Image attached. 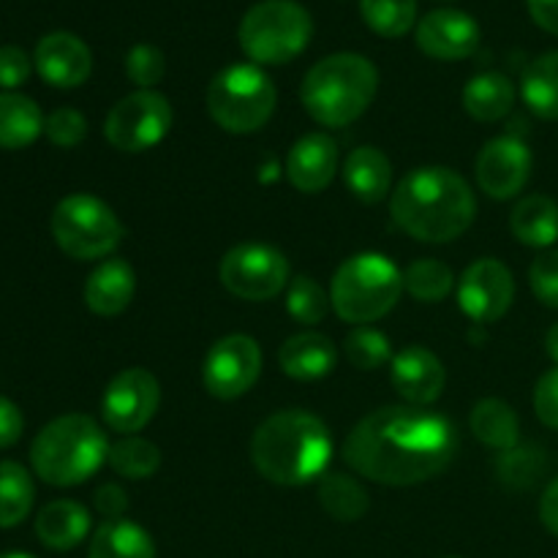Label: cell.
Returning <instances> with one entry per match:
<instances>
[{
    "instance_id": "6da1fadb",
    "label": "cell",
    "mask_w": 558,
    "mask_h": 558,
    "mask_svg": "<svg viewBox=\"0 0 558 558\" xmlns=\"http://www.w3.org/2000/svg\"><path fill=\"white\" fill-rule=\"evenodd\" d=\"M456 450V428L445 414L425 407H385L354 425L343 458L360 477L403 488L445 472Z\"/></svg>"
},
{
    "instance_id": "7a4b0ae2",
    "label": "cell",
    "mask_w": 558,
    "mask_h": 558,
    "mask_svg": "<svg viewBox=\"0 0 558 558\" xmlns=\"http://www.w3.org/2000/svg\"><path fill=\"white\" fill-rule=\"evenodd\" d=\"M390 210L398 227L420 243L458 240L477 216L472 185L447 167H420L396 185Z\"/></svg>"
},
{
    "instance_id": "3957f363",
    "label": "cell",
    "mask_w": 558,
    "mask_h": 558,
    "mask_svg": "<svg viewBox=\"0 0 558 558\" xmlns=\"http://www.w3.org/2000/svg\"><path fill=\"white\" fill-rule=\"evenodd\" d=\"M330 430L316 414L289 409L267 417L251 439L256 472L276 485H308L330 466Z\"/></svg>"
},
{
    "instance_id": "277c9868",
    "label": "cell",
    "mask_w": 558,
    "mask_h": 558,
    "mask_svg": "<svg viewBox=\"0 0 558 558\" xmlns=\"http://www.w3.org/2000/svg\"><path fill=\"white\" fill-rule=\"evenodd\" d=\"M379 87V71L368 58L336 52L319 60L300 85L305 112L325 129H343L371 107Z\"/></svg>"
},
{
    "instance_id": "5b68a950",
    "label": "cell",
    "mask_w": 558,
    "mask_h": 558,
    "mask_svg": "<svg viewBox=\"0 0 558 558\" xmlns=\"http://www.w3.org/2000/svg\"><path fill=\"white\" fill-rule=\"evenodd\" d=\"M107 456V436L87 414H63L52 420L31 445L33 472L54 488L82 485L104 466Z\"/></svg>"
},
{
    "instance_id": "8992f818",
    "label": "cell",
    "mask_w": 558,
    "mask_h": 558,
    "mask_svg": "<svg viewBox=\"0 0 558 558\" xmlns=\"http://www.w3.org/2000/svg\"><path fill=\"white\" fill-rule=\"evenodd\" d=\"M403 272L381 254H357L343 262L330 283V303L349 325H371L398 305Z\"/></svg>"
},
{
    "instance_id": "52a82bcc",
    "label": "cell",
    "mask_w": 558,
    "mask_h": 558,
    "mask_svg": "<svg viewBox=\"0 0 558 558\" xmlns=\"http://www.w3.org/2000/svg\"><path fill=\"white\" fill-rule=\"evenodd\" d=\"M311 36V14L294 0H262L251 5L238 31L240 47L256 65L292 63L305 52Z\"/></svg>"
},
{
    "instance_id": "ba28073f",
    "label": "cell",
    "mask_w": 558,
    "mask_h": 558,
    "mask_svg": "<svg viewBox=\"0 0 558 558\" xmlns=\"http://www.w3.org/2000/svg\"><path fill=\"white\" fill-rule=\"evenodd\" d=\"M278 90L256 63L227 65L207 87V112L229 134H254L272 118Z\"/></svg>"
},
{
    "instance_id": "9c48e42d",
    "label": "cell",
    "mask_w": 558,
    "mask_h": 558,
    "mask_svg": "<svg viewBox=\"0 0 558 558\" xmlns=\"http://www.w3.org/2000/svg\"><path fill=\"white\" fill-rule=\"evenodd\" d=\"M52 238L71 259L90 262L112 254L123 240L125 227L112 207L93 194H71L52 210Z\"/></svg>"
},
{
    "instance_id": "30bf717a",
    "label": "cell",
    "mask_w": 558,
    "mask_h": 558,
    "mask_svg": "<svg viewBox=\"0 0 558 558\" xmlns=\"http://www.w3.org/2000/svg\"><path fill=\"white\" fill-rule=\"evenodd\" d=\"M172 129V104L158 90H136L120 98L104 120V136L120 153H145Z\"/></svg>"
},
{
    "instance_id": "8fae6325",
    "label": "cell",
    "mask_w": 558,
    "mask_h": 558,
    "mask_svg": "<svg viewBox=\"0 0 558 558\" xmlns=\"http://www.w3.org/2000/svg\"><path fill=\"white\" fill-rule=\"evenodd\" d=\"M221 283L240 300L262 303L281 294L289 283V262L265 243H243L221 259Z\"/></svg>"
},
{
    "instance_id": "7c38bea8",
    "label": "cell",
    "mask_w": 558,
    "mask_h": 558,
    "mask_svg": "<svg viewBox=\"0 0 558 558\" xmlns=\"http://www.w3.org/2000/svg\"><path fill=\"white\" fill-rule=\"evenodd\" d=\"M262 374V349L251 336L234 332L210 347L202 368L207 392L221 401H234L256 385Z\"/></svg>"
},
{
    "instance_id": "4fadbf2b",
    "label": "cell",
    "mask_w": 558,
    "mask_h": 558,
    "mask_svg": "<svg viewBox=\"0 0 558 558\" xmlns=\"http://www.w3.org/2000/svg\"><path fill=\"white\" fill-rule=\"evenodd\" d=\"M161 387L145 368H125L104 390L101 414L114 434L131 436L145 428L158 412Z\"/></svg>"
},
{
    "instance_id": "5bb4252c",
    "label": "cell",
    "mask_w": 558,
    "mask_h": 558,
    "mask_svg": "<svg viewBox=\"0 0 558 558\" xmlns=\"http://www.w3.org/2000/svg\"><path fill=\"white\" fill-rule=\"evenodd\" d=\"M515 300V281L499 259H477L458 281V305L474 325L501 319Z\"/></svg>"
},
{
    "instance_id": "9a60e30c",
    "label": "cell",
    "mask_w": 558,
    "mask_h": 558,
    "mask_svg": "<svg viewBox=\"0 0 558 558\" xmlns=\"http://www.w3.org/2000/svg\"><path fill=\"white\" fill-rule=\"evenodd\" d=\"M532 150L515 136H496L477 156V183L490 199H512L532 178Z\"/></svg>"
},
{
    "instance_id": "2e32d148",
    "label": "cell",
    "mask_w": 558,
    "mask_h": 558,
    "mask_svg": "<svg viewBox=\"0 0 558 558\" xmlns=\"http://www.w3.org/2000/svg\"><path fill=\"white\" fill-rule=\"evenodd\" d=\"M417 47L436 60L472 58L480 47V25L466 11L436 9L417 25Z\"/></svg>"
},
{
    "instance_id": "e0dca14e",
    "label": "cell",
    "mask_w": 558,
    "mask_h": 558,
    "mask_svg": "<svg viewBox=\"0 0 558 558\" xmlns=\"http://www.w3.org/2000/svg\"><path fill=\"white\" fill-rule=\"evenodd\" d=\"M33 63H36V71L47 85L71 90V87H80L87 82L93 71V54L80 36L58 31L36 44Z\"/></svg>"
},
{
    "instance_id": "ac0fdd59",
    "label": "cell",
    "mask_w": 558,
    "mask_h": 558,
    "mask_svg": "<svg viewBox=\"0 0 558 558\" xmlns=\"http://www.w3.org/2000/svg\"><path fill=\"white\" fill-rule=\"evenodd\" d=\"M390 379L409 407H428L445 392L447 371L430 349L407 347L392 357Z\"/></svg>"
},
{
    "instance_id": "d6986e66",
    "label": "cell",
    "mask_w": 558,
    "mask_h": 558,
    "mask_svg": "<svg viewBox=\"0 0 558 558\" xmlns=\"http://www.w3.org/2000/svg\"><path fill=\"white\" fill-rule=\"evenodd\" d=\"M338 172V145L325 131L300 136L287 156V178L303 194H319Z\"/></svg>"
},
{
    "instance_id": "ffe728a7",
    "label": "cell",
    "mask_w": 558,
    "mask_h": 558,
    "mask_svg": "<svg viewBox=\"0 0 558 558\" xmlns=\"http://www.w3.org/2000/svg\"><path fill=\"white\" fill-rule=\"evenodd\" d=\"M278 363H281L283 374L292 376V379L316 381L336 371L338 349L322 332H298V336L283 341Z\"/></svg>"
},
{
    "instance_id": "44dd1931",
    "label": "cell",
    "mask_w": 558,
    "mask_h": 558,
    "mask_svg": "<svg viewBox=\"0 0 558 558\" xmlns=\"http://www.w3.org/2000/svg\"><path fill=\"white\" fill-rule=\"evenodd\" d=\"M136 292L134 267L123 259H107L85 283V305L98 316H118L131 305Z\"/></svg>"
},
{
    "instance_id": "7402d4cb",
    "label": "cell",
    "mask_w": 558,
    "mask_h": 558,
    "mask_svg": "<svg viewBox=\"0 0 558 558\" xmlns=\"http://www.w3.org/2000/svg\"><path fill=\"white\" fill-rule=\"evenodd\" d=\"M90 532V512L71 499L49 501L36 515V537L49 550H71Z\"/></svg>"
},
{
    "instance_id": "603a6c76",
    "label": "cell",
    "mask_w": 558,
    "mask_h": 558,
    "mask_svg": "<svg viewBox=\"0 0 558 558\" xmlns=\"http://www.w3.org/2000/svg\"><path fill=\"white\" fill-rule=\"evenodd\" d=\"M343 180L360 202L379 205L390 194L392 163L379 147H357L343 163Z\"/></svg>"
},
{
    "instance_id": "cb8c5ba5",
    "label": "cell",
    "mask_w": 558,
    "mask_h": 558,
    "mask_svg": "<svg viewBox=\"0 0 558 558\" xmlns=\"http://www.w3.org/2000/svg\"><path fill=\"white\" fill-rule=\"evenodd\" d=\"M515 107V85L499 71L472 76L463 87V109L480 123H496Z\"/></svg>"
},
{
    "instance_id": "d4e9b609",
    "label": "cell",
    "mask_w": 558,
    "mask_h": 558,
    "mask_svg": "<svg viewBox=\"0 0 558 558\" xmlns=\"http://www.w3.org/2000/svg\"><path fill=\"white\" fill-rule=\"evenodd\" d=\"M510 229L529 248H550L558 240V205L543 194L523 196L512 210Z\"/></svg>"
},
{
    "instance_id": "484cf974",
    "label": "cell",
    "mask_w": 558,
    "mask_h": 558,
    "mask_svg": "<svg viewBox=\"0 0 558 558\" xmlns=\"http://www.w3.org/2000/svg\"><path fill=\"white\" fill-rule=\"evenodd\" d=\"M44 131V114L31 96L0 93V150H22Z\"/></svg>"
},
{
    "instance_id": "4316f807",
    "label": "cell",
    "mask_w": 558,
    "mask_h": 558,
    "mask_svg": "<svg viewBox=\"0 0 558 558\" xmlns=\"http://www.w3.org/2000/svg\"><path fill=\"white\" fill-rule=\"evenodd\" d=\"M87 558H156V543L140 523L118 518L96 529Z\"/></svg>"
},
{
    "instance_id": "83f0119b",
    "label": "cell",
    "mask_w": 558,
    "mask_h": 558,
    "mask_svg": "<svg viewBox=\"0 0 558 558\" xmlns=\"http://www.w3.org/2000/svg\"><path fill=\"white\" fill-rule=\"evenodd\" d=\"M469 428L490 450L507 452L521 445V423L510 403L499 398H485L472 409Z\"/></svg>"
},
{
    "instance_id": "f1b7e54d",
    "label": "cell",
    "mask_w": 558,
    "mask_h": 558,
    "mask_svg": "<svg viewBox=\"0 0 558 558\" xmlns=\"http://www.w3.org/2000/svg\"><path fill=\"white\" fill-rule=\"evenodd\" d=\"M521 96L537 118L558 120V49L529 63L521 80Z\"/></svg>"
},
{
    "instance_id": "f546056e",
    "label": "cell",
    "mask_w": 558,
    "mask_h": 558,
    "mask_svg": "<svg viewBox=\"0 0 558 558\" xmlns=\"http://www.w3.org/2000/svg\"><path fill=\"white\" fill-rule=\"evenodd\" d=\"M36 485L25 466L0 461V529H14L31 515Z\"/></svg>"
},
{
    "instance_id": "4dcf8cb0",
    "label": "cell",
    "mask_w": 558,
    "mask_h": 558,
    "mask_svg": "<svg viewBox=\"0 0 558 558\" xmlns=\"http://www.w3.org/2000/svg\"><path fill=\"white\" fill-rule=\"evenodd\" d=\"M319 501L330 518L341 523H354L368 512L371 501L363 485L349 474H325L319 483Z\"/></svg>"
},
{
    "instance_id": "1f68e13d",
    "label": "cell",
    "mask_w": 558,
    "mask_h": 558,
    "mask_svg": "<svg viewBox=\"0 0 558 558\" xmlns=\"http://www.w3.org/2000/svg\"><path fill=\"white\" fill-rule=\"evenodd\" d=\"M109 466L125 480H147L161 466V450L153 441L140 436H123L120 441L109 445Z\"/></svg>"
},
{
    "instance_id": "d6a6232c",
    "label": "cell",
    "mask_w": 558,
    "mask_h": 558,
    "mask_svg": "<svg viewBox=\"0 0 558 558\" xmlns=\"http://www.w3.org/2000/svg\"><path fill=\"white\" fill-rule=\"evenodd\" d=\"M365 25L385 38H401L417 20V0H360Z\"/></svg>"
},
{
    "instance_id": "836d02e7",
    "label": "cell",
    "mask_w": 558,
    "mask_h": 558,
    "mask_svg": "<svg viewBox=\"0 0 558 558\" xmlns=\"http://www.w3.org/2000/svg\"><path fill=\"white\" fill-rule=\"evenodd\" d=\"M403 289L420 303H441L456 289V276L439 259H417L403 272Z\"/></svg>"
},
{
    "instance_id": "e575fe53",
    "label": "cell",
    "mask_w": 558,
    "mask_h": 558,
    "mask_svg": "<svg viewBox=\"0 0 558 558\" xmlns=\"http://www.w3.org/2000/svg\"><path fill=\"white\" fill-rule=\"evenodd\" d=\"M343 352L357 371H376L390 363L392 343L381 330L363 325L349 332L347 341H343Z\"/></svg>"
},
{
    "instance_id": "d590c367",
    "label": "cell",
    "mask_w": 558,
    "mask_h": 558,
    "mask_svg": "<svg viewBox=\"0 0 558 558\" xmlns=\"http://www.w3.org/2000/svg\"><path fill=\"white\" fill-rule=\"evenodd\" d=\"M545 472V452L532 445H518L501 452L496 461V474L510 488H532Z\"/></svg>"
},
{
    "instance_id": "8d00e7d4",
    "label": "cell",
    "mask_w": 558,
    "mask_h": 558,
    "mask_svg": "<svg viewBox=\"0 0 558 558\" xmlns=\"http://www.w3.org/2000/svg\"><path fill=\"white\" fill-rule=\"evenodd\" d=\"M287 308L300 325H319L327 316V308H330V298L314 278L298 276L294 281H289Z\"/></svg>"
},
{
    "instance_id": "74e56055",
    "label": "cell",
    "mask_w": 558,
    "mask_h": 558,
    "mask_svg": "<svg viewBox=\"0 0 558 558\" xmlns=\"http://www.w3.org/2000/svg\"><path fill=\"white\" fill-rule=\"evenodd\" d=\"M125 74L140 90H153L167 74V58L153 44H136L125 54Z\"/></svg>"
},
{
    "instance_id": "f35d334b",
    "label": "cell",
    "mask_w": 558,
    "mask_h": 558,
    "mask_svg": "<svg viewBox=\"0 0 558 558\" xmlns=\"http://www.w3.org/2000/svg\"><path fill=\"white\" fill-rule=\"evenodd\" d=\"M44 134L58 147H76L87 136L85 114L71 107H60L44 120Z\"/></svg>"
},
{
    "instance_id": "ab89813d",
    "label": "cell",
    "mask_w": 558,
    "mask_h": 558,
    "mask_svg": "<svg viewBox=\"0 0 558 558\" xmlns=\"http://www.w3.org/2000/svg\"><path fill=\"white\" fill-rule=\"evenodd\" d=\"M529 283L539 303L558 311V251H545L534 259L532 270H529Z\"/></svg>"
},
{
    "instance_id": "60d3db41",
    "label": "cell",
    "mask_w": 558,
    "mask_h": 558,
    "mask_svg": "<svg viewBox=\"0 0 558 558\" xmlns=\"http://www.w3.org/2000/svg\"><path fill=\"white\" fill-rule=\"evenodd\" d=\"M534 412L539 423L548 425L550 430H558V365L545 371L534 387Z\"/></svg>"
},
{
    "instance_id": "b9f144b4",
    "label": "cell",
    "mask_w": 558,
    "mask_h": 558,
    "mask_svg": "<svg viewBox=\"0 0 558 558\" xmlns=\"http://www.w3.org/2000/svg\"><path fill=\"white\" fill-rule=\"evenodd\" d=\"M27 76H31V58H27L25 49L3 44L0 47V87L14 90V87L25 85Z\"/></svg>"
},
{
    "instance_id": "7bdbcfd3",
    "label": "cell",
    "mask_w": 558,
    "mask_h": 558,
    "mask_svg": "<svg viewBox=\"0 0 558 558\" xmlns=\"http://www.w3.org/2000/svg\"><path fill=\"white\" fill-rule=\"evenodd\" d=\"M93 501H96V510L101 512L104 521H118V518H123L125 510H129V496H125V490L114 483L101 485V488L96 490V496H93Z\"/></svg>"
},
{
    "instance_id": "ee69618b",
    "label": "cell",
    "mask_w": 558,
    "mask_h": 558,
    "mask_svg": "<svg viewBox=\"0 0 558 558\" xmlns=\"http://www.w3.org/2000/svg\"><path fill=\"white\" fill-rule=\"evenodd\" d=\"M22 430H25V420H22V412L16 409V403L0 396V450L16 445Z\"/></svg>"
},
{
    "instance_id": "f6af8a7d",
    "label": "cell",
    "mask_w": 558,
    "mask_h": 558,
    "mask_svg": "<svg viewBox=\"0 0 558 558\" xmlns=\"http://www.w3.org/2000/svg\"><path fill=\"white\" fill-rule=\"evenodd\" d=\"M539 521L554 537H558V477L550 480L543 499H539Z\"/></svg>"
},
{
    "instance_id": "bcb514c9",
    "label": "cell",
    "mask_w": 558,
    "mask_h": 558,
    "mask_svg": "<svg viewBox=\"0 0 558 558\" xmlns=\"http://www.w3.org/2000/svg\"><path fill=\"white\" fill-rule=\"evenodd\" d=\"M529 14L543 31L558 36V0H526Z\"/></svg>"
},
{
    "instance_id": "7dc6e473",
    "label": "cell",
    "mask_w": 558,
    "mask_h": 558,
    "mask_svg": "<svg viewBox=\"0 0 558 558\" xmlns=\"http://www.w3.org/2000/svg\"><path fill=\"white\" fill-rule=\"evenodd\" d=\"M545 352H548V357L558 365V322L545 332Z\"/></svg>"
},
{
    "instance_id": "c3c4849f",
    "label": "cell",
    "mask_w": 558,
    "mask_h": 558,
    "mask_svg": "<svg viewBox=\"0 0 558 558\" xmlns=\"http://www.w3.org/2000/svg\"><path fill=\"white\" fill-rule=\"evenodd\" d=\"M0 558H36V556L20 554V550H11V554H0Z\"/></svg>"
},
{
    "instance_id": "681fc988",
    "label": "cell",
    "mask_w": 558,
    "mask_h": 558,
    "mask_svg": "<svg viewBox=\"0 0 558 558\" xmlns=\"http://www.w3.org/2000/svg\"><path fill=\"white\" fill-rule=\"evenodd\" d=\"M447 558H458V556H447Z\"/></svg>"
}]
</instances>
